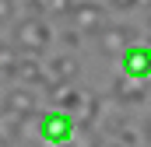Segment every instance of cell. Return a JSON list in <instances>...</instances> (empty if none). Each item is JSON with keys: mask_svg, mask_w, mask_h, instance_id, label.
<instances>
[{"mask_svg": "<svg viewBox=\"0 0 151 147\" xmlns=\"http://www.w3.org/2000/svg\"><path fill=\"white\" fill-rule=\"evenodd\" d=\"M14 42L21 46L25 56H39V53L49 46V25H46L39 14H32V18H25V21L14 28Z\"/></svg>", "mask_w": 151, "mask_h": 147, "instance_id": "obj_1", "label": "cell"}, {"mask_svg": "<svg viewBox=\"0 0 151 147\" xmlns=\"http://www.w3.org/2000/svg\"><path fill=\"white\" fill-rule=\"evenodd\" d=\"M77 137V119L63 109H53V112H42V140L53 147L60 144H70Z\"/></svg>", "mask_w": 151, "mask_h": 147, "instance_id": "obj_2", "label": "cell"}, {"mask_svg": "<svg viewBox=\"0 0 151 147\" xmlns=\"http://www.w3.org/2000/svg\"><path fill=\"white\" fill-rule=\"evenodd\" d=\"M70 25H74L81 35H102V28L109 25L106 21V7H99L95 0H81V4H74V11H70Z\"/></svg>", "mask_w": 151, "mask_h": 147, "instance_id": "obj_3", "label": "cell"}, {"mask_svg": "<svg viewBox=\"0 0 151 147\" xmlns=\"http://www.w3.org/2000/svg\"><path fill=\"white\" fill-rule=\"evenodd\" d=\"M123 77L141 81V84L151 81V49L148 46H130L123 53Z\"/></svg>", "mask_w": 151, "mask_h": 147, "instance_id": "obj_4", "label": "cell"}, {"mask_svg": "<svg viewBox=\"0 0 151 147\" xmlns=\"http://www.w3.org/2000/svg\"><path fill=\"white\" fill-rule=\"evenodd\" d=\"M130 46H134V28H127V25H106L99 35V49L106 56H123Z\"/></svg>", "mask_w": 151, "mask_h": 147, "instance_id": "obj_5", "label": "cell"}, {"mask_svg": "<svg viewBox=\"0 0 151 147\" xmlns=\"http://www.w3.org/2000/svg\"><path fill=\"white\" fill-rule=\"evenodd\" d=\"M35 102H39V98H35L32 88H11V91L4 95V109L14 112V116H32V112H39Z\"/></svg>", "mask_w": 151, "mask_h": 147, "instance_id": "obj_6", "label": "cell"}, {"mask_svg": "<svg viewBox=\"0 0 151 147\" xmlns=\"http://www.w3.org/2000/svg\"><path fill=\"white\" fill-rule=\"evenodd\" d=\"M11 77H14V81H21V88H35V84L42 88V84H49L35 56H21V60L14 63V74H11Z\"/></svg>", "mask_w": 151, "mask_h": 147, "instance_id": "obj_7", "label": "cell"}, {"mask_svg": "<svg viewBox=\"0 0 151 147\" xmlns=\"http://www.w3.org/2000/svg\"><path fill=\"white\" fill-rule=\"evenodd\" d=\"M113 98L119 102V105L144 102V84H141V81H130V77H116V84H113Z\"/></svg>", "mask_w": 151, "mask_h": 147, "instance_id": "obj_8", "label": "cell"}, {"mask_svg": "<svg viewBox=\"0 0 151 147\" xmlns=\"http://www.w3.org/2000/svg\"><path fill=\"white\" fill-rule=\"evenodd\" d=\"M49 74H53V81H74L77 74H81V67H77V60H70V56H56L53 63H49Z\"/></svg>", "mask_w": 151, "mask_h": 147, "instance_id": "obj_9", "label": "cell"}, {"mask_svg": "<svg viewBox=\"0 0 151 147\" xmlns=\"http://www.w3.org/2000/svg\"><path fill=\"white\" fill-rule=\"evenodd\" d=\"M74 0H42V14H70Z\"/></svg>", "mask_w": 151, "mask_h": 147, "instance_id": "obj_10", "label": "cell"}, {"mask_svg": "<svg viewBox=\"0 0 151 147\" xmlns=\"http://www.w3.org/2000/svg\"><path fill=\"white\" fill-rule=\"evenodd\" d=\"M14 14V0H0V21H11Z\"/></svg>", "mask_w": 151, "mask_h": 147, "instance_id": "obj_11", "label": "cell"}, {"mask_svg": "<svg viewBox=\"0 0 151 147\" xmlns=\"http://www.w3.org/2000/svg\"><path fill=\"white\" fill-rule=\"evenodd\" d=\"M109 7H116V11H130V7H137V0H109Z\"/></svg>", "mask_w": 151, "mask_h": 147, "instance_id": "obj_12", "label": "cell"}, {"mask_svg": "<svg viewBox=\"0 0 151 147\" xmlns=\"http://www.w3.org/2000/svg\"><path fill=\"white\" fill-rule=\"evenodd\" d=\"M77 39H81V32H77V28L63 32V46H77Z\"/></svg>", "mask_w": 151, "mask_h": 147, "instance_id": "obj_13", "label": "cell"}, {"mask_svg": "<svg viewBox=\"0 0 151 147\" xmlns=\"http://www.w3.org/2000/svg\"><path fill=\"white\" fill-rule=\"evenodd\" d=\"M144 140L151 144V119H148V126H144Z\"/></svg>", "mask_w": 151, "mask_h": 147, "instance_id": "obj_14", "label": "cell"}, {"mask_svg": "<svg viewBox=\"0 0 151 147\" xmlns=\"http://www.w3.org/2000/svg\"><path fill=\"white\" fill-rule=\"evenodd\" d=\"M137 4H151V0H137Z\"/></svg>", "mask_w": 151, "mask_h": 147, "instance_id": "obj_15", "label": "cell"}, {"mask_svg": "<svg viewBox=\"0 0 151 147\" xmlns=\"http://www.w3.org/2000/svg\"><path fill=\"white\" fill-rule=\"evenodd\" d=\"M60 147H70V144H60Z\"/></svg>", "mask_w": 151, "mask_h": 147, "instance_id": "obj_16", "label": "cell"}]
</instances>
